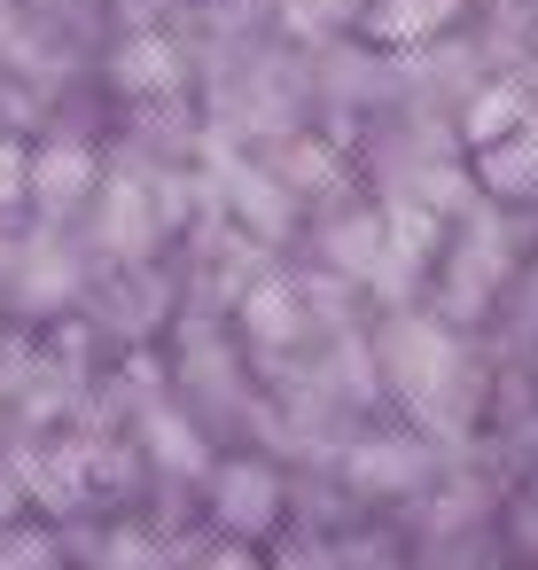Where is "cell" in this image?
I'll use <instances>...</instances> for the list:
<instances>
[{
  "label": "cell",
  "mask_w": 538,
  "mask_h": 570,
  "mask_svg": "<svg viewBox=\"0 0 538 570\" xmlns=\"http://www.w3.org/2000/svg\"><path fill=\"white\" fill-rule=\"evenodd\" d=\"M390 367H398V391L429 406V399L452 383L460 360H452V344H445L429 321H398V328H390Z\"/></svg>",
  "instance_id": "cell-1"
},
{
  "label": "cell",
  "mask_w": 538,
  "mask_h": 570,
  "mask_svg": "<svg viewBox=\"0 0 538 570\" xmlns=\"http://www.w3.org/2000/svg\"><path fill=\"white\" fill-rule=\"evenodd\" d=\"M17 180H24V165H17V149H0V204L17 196Z\"/></svg>",
  "instance_id": "cell-3"
},
{
  "label": "cell",
  "mask_w": 538,
  "mask_h": 570,
  "mask_svg": "<svg viewBox=\"0 0 538 570\" xmlns=\"http://www.w3.org/2000/svg\"><path fill=\"white\" fill-rule=\"evenodd\" d=\"M219 523L227 531H266L273 515H281V484H273V469H258V461H235V469H219Z\"/></svg>",
  "instance_id": "cell-2"
},
{
  "label": "cell",
  "mask_w": 538,
  "mask_h": 570,
  "mask_svg": "<svg viewBox=\"0 0 538 570\" xmlns=\"http://www.w3.org/2000/svg\"><path fill=\"white\" fill-rule=\"evenodd\" d=\"M203 570H258V554H242V547H227V554H211Z\"/></svg>",
  "instance_id": "cell-4"
}]
</instances>
